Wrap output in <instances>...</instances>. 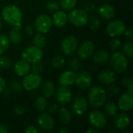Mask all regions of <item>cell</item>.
Returning a JSON list of instances; mask_svg holds the SVG:
<instances>
[{
  "instance_id": "obj_34",
  "label": "cell",
  "mask_w": 133,
  "mask_h": 133,
  "mask_svg": "<svg viewBox=\"0 0 133 133\" xmlns=\"http://www.w3.org/2000/svg\"><path fill=\"white\" fill-rule=\"evenodd\" d=\"M12 61L10 58L4 55H0V69H9L12 66Z\"/></svg>"
},
{
  "instance_id": "obj_52",
  "label": "cell",
  "mask_w": 133,
  "mask_h": 133,
  "mask_svg": "<svg viewBox=\"0 0 133 133\" xmlns=\"http://www.w3.org/2000/svg\"><path fill=\"white\" fill-rule=\"evenodd\" d=\"M99 130L97 129H95V128H93V129H88L86 131L87 133H99Z\"/></svg>"
},
{
  "instance_id": "obj_26",
  "label": "cell",
  "mask_w": 133,
  "mask_h": 133,
  "mask_svg": "<svg viewBox=\"0 0 133 133\" xmlns=\"http://www.w3.org/2000/svg\"><path fill=\"white\" fill-rule=\"evenodd\" d=\"M58 118L59 121L64 125H69L72 118L71 112L65 108H61L58 110Z\"/></svg>"
},
{
  "instance_id": "obj_28",
  "label": "cell",
  "mask_w": 133,
  "mask_h": 133,
  "mask_svg": "<svg viewBox=\"0 0 133 133\" xmlns=\"http://www.w3.org/2000/svg\"><path fill=\"white\" fill-rule=\"evenodd\" d=\"M77 4V0H59V5L66 11H70L75 9Z\"/></svg>"
},
{
  "instance_id": "obj_25",
  "label": "cell",
  "mask_w": 133,
  "mask_h": 133,
  "mask_svg": "<svg viewBox=\"0 0 133 133\" xmlns=\"http://www.w3.org/2000/svg\"><path fill=\"white\" fill-rule=\"evenodd\" d=\"M94 55V54H93ZM109 53L106 50H100L94 53L93 56V61L95 64L101 65L105 64L109 60Z\"/></svg>"
},
{
  "instance_id": "obj_32",
  "label": "cell",
  "mask_w": 133,
  "mask_h": 133,
  "mask_svg": "<svg viewBox=\"0 0 133 133\" xmlns=\"http://www.w3.org/2000/svg\"><path fill=\"white\" fill-rule=\"evenodd\" d=\"M47 104H48L47 98L44 97V96L38 97L35 101V108L39 111H43L44 110H45L47 108Z\"/></svg>"
},
{
  "instance_id": "obj_14",
  "label": "cell",
  "mask_w": 133,
  "mask_h": 133,
  "mask_svg": "<svg viewBox=\"0 0 133 133\" xmlns=\"http://www.w3.org/2000/svg\"><path fill=\"white\" fill-rule=\"evenodd\" d=\"M95 47L92 41H86L83 42L78 48H77V54L78 56L83 60H87L90 58L94 53Z\"/></svg>"
},
{
  "instance_id": "obj_42",
  "label": "cell",
  "mask_w": 133,
  "mask_h": 133,
  "mask_svg": "<svg viewBox=\"0 0 133 133\" xmlns=\"http://www.w3.org/2000/svg\"><path fill=\"white\" fill-rule=\"evenodd\" d=\"M122 85L127 88L129 90V92H132L133 91V85H132V80L130 77L129 76H124L122 79Z\"/></svg>"
},
{
  "instance_id": "obj_47",
  "label": "cell",
  "mask_w": 133,
  "mask_h": 133,
  "mask_svg": "<svg viewBox=\"0 0 133 133\" xmlns=\"http://www.w3.org/2000/svg\"><path fill=\"white\" fill-rule=\"evenodd\" d=\"M25 111H26V109L23 106H17L15 109V113L17 115H22L23 114L25 113Z\"/></svg>"
},
{
  "instance_id": "obj_12",
  "label": "cell",
  "mask_w": 133,
  "mask_h": 133,
  "mask_svg": "<svg viewBox=\"0 0 133 133\" xmlns=\"http://www.w3.org/2000/svg\"><path fill=\"white\" fill-rule=\"evenodd\" d=\"M88 101L83 97H76L72 103L71 109L72 113L76 116H82L88 109Z\"/></svg>"
},
{
  "instance_id": "obj_1",
  "label": "cell",
  "mask_w": 133,
  "mask_h": 133,
  "mask_svg": "<svg viewBox=\"0 0 133 133\" xmlns=\"http://www.w3.org/2000/svg\"><path fill=\"white\" fill-rule=\"evenodd\" d=\"M106 90L101 86L92 87L88 93V104L94 108L102 107L107 101Z\"/></svg>"
},
{
  "instance_id": "obj_4",
  "label": "cell",
  "mask_w": 133,
  "mask_h": 133,
  "mask_svg": "<svg viewBox=\"0 0 133 133\" xmlns=\"http://www.w3.org/2000/svg\"><path fill=\"white\" fill-rule=\"evenodd\" d=\"M68 15V21L75 26H83L87 24L89 14L83 9H73Z\"/></svg>"
},
{
  "instance_id": "obj_43",
  "label": "cell",
  "mask_w": 133,
  "mask_h": 133,
  "mask_svg": "<svg viewBox=\"0 0 133 133\" xmlns=\"http://www.w3.org/2000/svg\"><path fill=\"white\" fill-rule=\"evenodd\" d=\"M97 9V5H96L93 2H87V3L84 5V10H85L87 13H89V12L93 13V12H96Z\"/></svg>"
},
{
  "instance_id": "obj_31",
  "label": "cell",
  "mask_w": 133,
  "mask_h": 133,
  "mask_svg": "<svg viewBox=\"0 0 133 133\" xmlns=\"http://www.w3.org/2000/svg\"><path fill=\"white\" fill-rule=\"evenodd\" d=\"M87 23L89 24L90 28L93 30H97L101 26V20L94 15L89 16Z\"/></svg>"
},
{
  "instance_id": "obj_10",
  "label": "cell",
  "mask_w": 133,
  "mask_h": 133,
  "mask_svg": "<svg viewBox=\"0 0 133 133\" xmlns=\"http://www.w3.org/2000/svg\"><path fill=\"white\" fill-rule=\"evenodd\" d=\"M55 99L58 104L66 105L69 104L72 98V94L69 87L62 86L55 90Z\"/></svg>"
},
{
  "instance_id": "obj_50",
  "label": "cell",
  "mask_w": 133,
  "mask_h": 133,
  "mask_svg": "<svg viewBox=\"0 0 133 133\" xmlns=\"http://www.w3.org/2000/svg\"><path fill=\"white\" fill-rule=\"evenodd\" d=\"M9 127L5 124H0V133H7L9 132Z\"/></svg>"
},
{
  "instance_id": "obj_21",
  "label": "cell",
  "mask_w": 133,
  "mask_h": 133,
  "mask_svg": "<svg viewBox=\"0 0 133 133\" xmlns=\"http://www.w3.org/2000/svg\"><path fill=\"white\" fill-rule=\"evenodd\" d=\"M21 30H22L21 23L16 25H14L12 26V28L9 31V37H8L9 42H11L13 44H18L22 41L23 34H22Z\"/></svg>"
},
{
  "instance_id": "obj_5",
  "label": "cell",
  "mask_w": 133,
  "mask_h": 133,
  "mask_svg": "<svg viewBox=\"0 0 133 133\" xmlns=\"http://www.w3.org/2000/svg\"><path fill=\"white\" fill-rule=\"evenodd\" d=\"M43 55H44L43 50L34 45L26 47L21 52L22 58L29 63L41 61Z\"/></svg>"
},
{
  "instance_id": "obj_44",
  "label": "cell",
  "mask_w": 133,
  "mask_h": 133,
  "mask_svg": "<svg viewBox=\"0 0 133 133\" xmlns=\"http://www.w3.org/2000/svg\"><path fill=\"white\" fill-rule=\"evenodd\" d=\"M34 26H33V25H30V24H29V25H26L25 26V27H24V29H23V32H24V34H26V35H33L34 34Z\"/></svg>"
},
{
  "instance_id": "obj_16",
  "label": "cell",
  "mask_w": 133,
  "mask_h": 133,
  "mask_svg": "<svg viewBox=\"0 0 133 133\" xmlns=\"http://www.w3.org/2000/svg\"><path fill=\"white\" fill-rule=\"evenodd\" d=\"M133 107V94L132 92H126L122 94L118 102V108L122 111H131Z\"/></svg>"
},
{
  "instance_id": "obj_49",
  "label": "cell",
  "mask_w": 133,
  "mask_h": 133,
  "mask_svg": "<svg viewBox=\"0 0 133 133\" xmlns=\"http://www.w3.org/2000/svg\"><path fill=\"white\" fill-rule=\"evenodd\" d=\"M5 87H6V83H5V79L2 76H0V94L5 90Z\"/></svg>"
},
{
  "instance_id": "obj_36",
  "label": "cell",
  "mask_w": 133,
  "mask_h": 133,
  "mask_svg": "<svg viewBox=\"0 0 133 133\" xmlns=\"http://www.w3.org/2000/svg\"><path fill=\"white\" fill-rule=\"evenodd\" d=\"M122 47V41L118 37H113L109 42V48L113 51H118Z\"/></svg>"
},
{
  "instance_id": "obj_13",
  "label": "cell",
  "mask_w": 133,
  "mask_h": 133,
  "mask_svg": "<svg viewBox=\"0 0 133 133\" xmlns=\"http://www.w3.org/2000/svg\"><path fill=\"white\" fill-rule=\"evenodd\" d=\"M75 83L81 90L88 89L92 83V77L89 72L87 70H81L76 76Z\"/></svg>"
},
{
  "instance_id": "obj_41",
  "label": "cell",
  "mask_w": 133,
  "mask_h": 133,
  "mask_svg": "<svg viewBox=\"0 0 133 133\" xmlns=\"http://www.w3.org/2000/svg\"><path fill=\"white\" fill-rule=\"evenodd\" d=\"M46 9L51 12H55L59 9V4L57 1L55 0H51L47 2L46 4Z\"/></svg>"
},
{
  "instance_id": "obj_3",
  "label": "cell",
  "mask_w": 133,
  "mask_h": 133,
  "mask_svg": "<svg viewBox=\"0 0 133 133\" xmlns=\"http://www.w3.org/2000/svg\"><path fill=\"white\" fill-rule=\"evenodd\" d=\"M110 65L112 70L118 73L124 72L129 67L128 58L121 52H115L111 57H109Z\"/></svg>"
},
{
  "instance_id": "obj_27",
  "label": "cell",
  "mask_w": 133,
  "mask_h": 133,
  "mask_svg": "<svg viewBox=\"0 0 133 133\" xmlns=\"http://www.w3.org/2000/svg\"><path fill=\"white\" fill-rule=\"evenodd\" d=\"M33 44L41 49H43L46 47L47 44V39L46 37L43 35V34L37 33L36 34L32 39Z\"/></svg>"
},
{
  "instance_id": "obj_37",
  "label": "cell",
  "mask_w": 133,
  "mask_h": 133,
  "mask_svg": "<svg viewBox=\"0 0 133 133\" xmlns=\"http://www.w3.org/2000/svg\"><path fill=\"white\" fill-rule=\"evenodd\" d=\"M123 52L124 55L129 58H132L133 57V44L132 41H129L125 44L123 46Z\"/></svg>"
},
{
  "instance_id": "obj_48",
  "label": "cell",
  "mask_w": 133,
  "mask_h": 133,
  "mask_svg": "<svg viewBox=\"0 0 133 133\" xmlns=\"http://www.w3.org/2000/svg\"><path fill=\"white\" fill-rule=\"evenodd\" d=\"M48 111L50 114H54L57 111H58V105L55 104H53L51 105H50L48 108Z\"/></svg>"
},
{
  "instance_id": "obj_19",
  "label": "cell",
  "mask_w": 133,
  "mask_h": 133,
  "mask_svg": "<svg viewBox=\"0 0 133 133\" xmlns=\"http://www.w3.org/2000/svg\"><path fill=\"white\" fill-rule=\"evenodd\" d=\"M76 74L72 70H65L61 73L58 78V81L62 86L71 87L75 84Z\"/></svg>"
},
{
  "instance_id": "obj_6",
  "label": "cell",
  "mask_w": 133,
  "mask_h": 133,
  "mask_svg": "<svg viewBox=\"0 0 133 133\" xmlns=\"http://www.w3.org/2000/svg\"><path fill=\"white\" fill-rule=\"evenodd\" d=\"M42 82L43 79L40 74L28 73L23 76L22 80V85L23 88H24L26 91H33L39 88Z\"/></svg>"
},
{
  "instance_id": "obj_20",
  "label": "cell",
  "mask_w": 133,
  "mask_h": 133,
  "mask_svg": "<svg viewBox=\"0 0 133 133\" xmlns=\"http://www.w3.org/2000/svg\"><path fill=\"white\" fill-rule=\"evenodd\" d=\"M114 124L118 130H125L130 124V118L127 113L122 112L116 115L114 120Z\"/></svg>"
},
{
  "instance_id": "obj_24",
  "label": "cell",
  "mask_w": 133,
  "mask_h": 133,
  "mask_svg": "<svg viewBox=\"0 0 133 133\" xmlns=\"http://www.w3.org/2000/svg\"><path fill=\"white\" fill-rule=\"evenodd\" d=\"M40 87L42 95L46 98L51 97L55 93V86L52 81L46 80L44 82H42Z\"/></svg>"
},
{
  "instance_id": "obj_9",
  "label": "cell",
  "mask_w": 133,
  "mask_h": 133,
  "mask_svg": "<svg viewBox=\"0 0 133 133\" xmlns=\"http://www.w3.org/2000/svg\"><path fill=\"white\" fill-rule=\"evenodd\" d=\"M78 48V41L72 35L66 36L61 42V50L66 55L75 54Z\"/></svg>"
},
{
  "instance_id": "obj_35",
  "label": "cell",
  "mask_w": 133,
  "mask_h": 133,
  "mask_svg": "<svg viewBox=\"0 0 133 133\" xmlns=\"http://www.w3.org/2000/svg\"><path fill=\"white\" fill-rule=\"evenodd\" d=\"M9 87L13 92H19L23 89V85L16 79H12L9 82Z\"/></svg>"
},
{
  "instance_id": "obj_45",
  "label": "cell",
  "mask_w": 133,
  "mask_h": 133,
  "mask_svg": "<svg viewBox=\"0 0 133 133\" xmlns=\"http://www.w3.org/2000/svg\"><path fill=\"white\" fill-rule=\"evenodd\" d=\"M125 37L127 38V40H129V41H132L133 39V30L132 28H128L127 30L125 29L124 34Z\"/></svg>"
},
{
  "instance_id": "obj_40",
  "label": "cell",
  "mask_w": 133,
  "mask_h": 133,
  "mask_svg": "<svg viewBox=\"0 0 133 133\" xmlns=\"http://www.w3.org/2000/svg\"><path fill=\"white\" fill-rule=\"evenodd\" d=\"M107 92V95L109 97H115L117 95H118L121 92V89L116 86V85H111L110 84V86L108 87V90H106Z\"/></svg>"
},
{
  "instance_id": "obj_51",
  "label": "cell",
  "mask_w": 133,
  "mask_h": 133,
  "mask_svg": "<svg viewBox=\"0 0 133 133\" xmlns=\"http://www.w3.org/2000/svg\"><path fill=\"white\" fill-rule=\"evenodd\" d=\"M58 133H68L69 132V129L65 127V126H61L58 129Z\"/></svg>"
},
{
  "instance_id": "obj_22",
  "label": "cell",
  "mask_w": 133,
  "mask_h": 133,
  "mask_svg": "<svg viewBox=\"0 0 133 133\" xmlns=\"http://www.w3.org/2000/svg\"><path fill=\"white\" fill-rule=\"evenodd\" d=\"M15 73L19 76H24L30 72V65L26 61L21 60L17 61L13 66Z\"/></svg>"
},
{
  "instance_id": "obj_23",
  "label": "cell",
  "mask_w": 133,
  "mask_h": 133,
  "mask_svg": "<svg viewBox=\"0 0 133 133\" xmlns=\"http://www.w3.org/2000/svg\"><path fill=\"white\" fill-rule=\"evenodd\" d=\"M52 23L56 27H63L68 22V15L63 10H57L52 16Z\"/></svg>"
},
{
  "instance_id": "obj_8",
  "label": "cell",
  "mask_w": 133,
  "mask_h": 133,
  "mask_svg": "<svg viewBox=\"0 0 133 133\" xmlns=\"http://www.w3.org/2000/svg\"><path fill=\"white\" fill-rule=\"evenodd\" d=\"M88 118H89V122L93 126V128L97 129H104L108 123L106 115L103 112L97 110L92 111L90 113Z\"/></svg>"
},
{
  "instance_id": "obj_17",
  "label": "cell",
  "mask_w": 133,
  "mask_h": 133,
  "mask_svg": "<svg viewBox=\"0 0 133 133\" xmlns=\"http://www.w3.org/2000/svg\"><path fill=\"white\" fill-rule=\"evenodd\" d=\"M97 10L100 17L104 19H111L114 18L116 12L115 8L109 3L102 4Z\"/></svg>"
},
{
  "instance_id": "obj_7",
  "label": "cell",
  "mask_w": 133,
  "mask_h": 133,
  "mask_svg": "<svg viewBox=\"0 0 133 133\" xmlns=\"http://www.w3.org/2000/svg\"><path fill=\"white\" fill-rule=\"evenodd\" d=\"M52 19L46 14H41L37 16L34 20V29L41 34H47L52 27Z\"/></svg>"
},
{
  "instance_id": "obj_11",
  "label": "cell",
  "mask_w": 133,
  "mask_h": 133,
  "mask_svg": "<svg viewBox=\"0 0 133 133\" xmlns=\"http://www.w3.org/2000/svg\"><path fill=\"white\" fill-rule=\"evenodd\" d=\"M125 30V23L118 19H115L111 21L106 28L108 34L111 37H118L123 35Z\"/></svg>"
},
{
  "instance_id": "obj_39",
  "label": "cell",
  "mask_w": 133,
  "mask_h": 133,
  "mask_svg": "<svg viewBox=\"0 0 133 133\" xmlns=\"http://www.w3.org/2000/svg\"><path fill=\"white\" fill-rule=\"evenodd\" d=\"M31 64H32V65L30 66V70H32L33 73L40 74V73H41L43 72L44 65H43V63L41 61L33 62Z\"/></svg>"
},
{
  "instance_id": "obj_15",
  "label": "cell",
  "mask_w": 133,
  "mask_h": 133,
  "mask_svg": "<svg viewBox=\"0 0 133 133\" xmlns=\"http://www.w3.org/2000/svg\"><path fill=\"white\" fill-rule=\"evenodd\" d=\"M37 122L40 129L44 131H51L55 127V121L51 115L47 113H41L38 115Z\"/></svg>"
},
{
  "instance_id": "obj_46",
  "label": "cell",
  "mask_w": 133,
  "mask_h": 133,
  "mask_svg": "<svg viewBox=\"0 0 133 133\" xmlns=\"http://www.w3.org/2000/svg\"><path fill=\"white\" fill-rule=\"evenodd\" d=\"M24 132L26 133H39L40 132V130L34 125H29L27 126L25 130H24Z\"/></svg>"
},
{
  "instance_id": "obj_38",
  "label": "cell",
  "mask_w": 133,
  "mask_h": 133,
  "mask_svg": "<svg viewBox=\"0 0 133 133\" xmlns=\"http://www.w3.org/2000/svg\"><path fill=\"white\" fill-rule=\"evenodd\" d=\"M69 67L73 72H77L80 69L81 64L80 62L76 58H72L69 60Z\"/></svg>"
},
{
  "instance_id": "obj_2",
  "label": "cell",
  "mask_w": 133,
  "mask_h": 133,
  "mask_svg": "<svg viewBox=\"0 0 133 133\" xmlns=\"http://www.w3.org/2000/svg\"><path fill=\"white\" fill-rule=\"evenodd\" d=\"M2 16L4 21L7 23L14 26L21 23L23 12L18 6L15 5H9L2 9Z\"/></svg>"
},
{
  "instance_id": "obj_30",
  "label": "cell",
  "mask_w": 133,
  "mask_h": 133,
  "mask_svg": "<svg viewBox=\"0 0 133 133\" xmlns=\"http://www.w3.org/2000/svg\"><path fill=\"white\" fill-rule=\"evenodd\" d=\"M9 40L5 34H0V55H3L9 47Z\"/></svg>"
},
{
  "instance_id": "obj_29",
  "label": "cell",
  "mask_w": 133,
  "mask_h": 133,
  "mask_svg": "<svg viewBox=\"0 0 133 133\" xmlns=\"http://www.w3.org/2000/svg\"><path fill=\"white\" fill-rule=\"evenodd\" d=\"M51 65L55 68V69H60L62 68L65 63V58L61 55H56L51 58Z\"/></svg>"
},
{
  "instance_id": "obj_53",
  "label": "cell",
  "mask_w": 133,
  "mask_h": 133,
  "mask_svg": "<svg viewBox=\"0 0 133 133\" xmlns=\"http://www.w3.org/2000/svg\"><path fill=\"white\" fill-rule=\"evenodd\" d=\"M2 26V19H1V18H0V30H1Z\"/></svg>"
},
{
  "instance_id": "obj_33",
  "label": "cell",
  "mask_w": 133,
  "mask_h": 133,
  "mask_svg": "<svg viewBox=\"0 0 133 133\" xmlns=\"http://www.w3.org/2000/svg\"><path fill=\"white\" fill-rule=\"evenodd\" d=\"M104 111L108 116H115L118 111V105L113 102L108 103L104 107Z\"/></svg>"
},
{
  "instance_id": "obj_18",
  "label": "cell",
  "mask_w": 133,
  "mask_h": 133,
  "mask_svg": "<svg viewBox=\"0 0 133 133\" xmlns=\"http://www.w3.org/2000/svg\"><path fill=\"white\" fill-rule=\"evenodd\" d=\"M97 79L101 83L110 85L116 80V74L111 69H104L99 72Z\"/></svg>"
}]
</instances>
